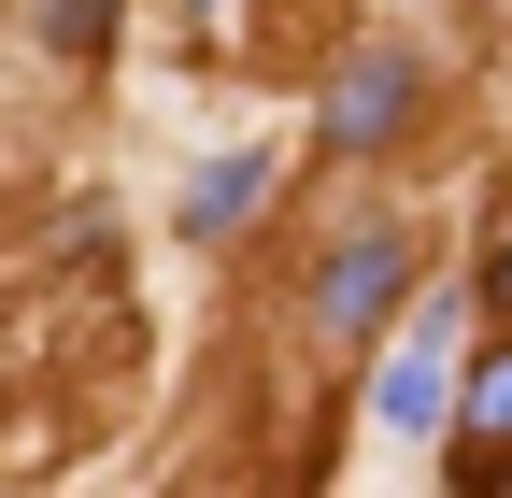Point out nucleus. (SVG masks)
<instances>
[{
	"label": "nucleus",
	"instance_id": "nucleus-7",
	"mask_svg": "<svg viewBox=\"0 0 512 498\" xmlns=\"http://www.w3.org/2000/svg\"><path fill=\"white\" fill-rule=\"evenodd\" d=\"M484 285H498V299H512V242H498V271H484Z\"/></svg>",
	"mask_w": 512,
	"mask_h": 498
},
{
	"label": "nucleus",
	"instance_id": "nucleus-5",
	"mask_svg": "<svg viewBox=\"0 0 512 498\" xmlns=\"http://www.w3.org/2000/svg\"><path fill=\"white\" fill-rule=\"evenodd\" d=\"M256 185H271L256 157H214L200 185H185V228H228V214H256Z\"/></svg>",
	"mask_w": 512,
	"mask_h": 498
},
{
	"label": "nucleus",
	"instance_id": "nucleus-1",
	"mask_svg": "<svg viewBox=\"0 0 512 498\" xmlns=\"http://www.w3.org/2000/svg\"><path fill=\"white\" fill-rule=\"evenodd\" d=\"M413 100H427V57H413V43H370L356 72L328 86V143H342V157L399 143V129H413Z\"/></svg>",
	"mask_w": 512,
	"mask_h": 498
},
{
	"label": "nucleus",
	"instance_id": "nucleus-4",
	"mask_svg": "<svg viewBox=\"0 0 512 498\" xmlns=\"http://www.w3.org/2000/svg\"><path fill=\"white\" fill-rule=\"evenodd\" d=\"M498 470H512V356L470 385V484H498Z\"/></svg>",
	"mask_w": 512,
	"mask_h": 498
},
{
	"label": "nucleus",
	"instance_id": "nucleus-6",
	"mask_svg": "<svg viewBox=\"0 0 512 498\" xmlns=\"http://www.w3.org/2000/svg\"><path fill=\"white\" fill-rule=\"evenodd\" d=\"M43 43H57V57H100V43H114V0H43Z\"/></svg>",
	"mask_w": 512,
	"mask_h": 498
},
{
	"label": "nucleus",
	"instance_id": "nucleus-2",
	"mask_svg": "<svg viewBox=\"0 0 512 498\" xmlns=\"http://www.w3.org/2000/svg\"><path fill=\"white\" fill-rule=\"evenodd\" d=\"M370 413H384V427H441V413H456V314H441V299L399 328V356H384Z\"/></svg>",
	"mask_w": 512,
	"mask_h": 498
},
{
	"label": "nucleus",
	"instance_id": "nucleus-3",
	"mask_svg": "<svg viewBox=\"0 0 512 498\" xmlns=\"http://www.w3.org/2000/svg\"><path fill=\"white\" fill-rule=\"evenodd\" d=\"M399 271H413V257H399V228H356L342 257H328V285H313V328H370L384 299H399Z\"/></svg>",
	"mask_w": 512,
	"mask_h": 498
}]
</instances>
